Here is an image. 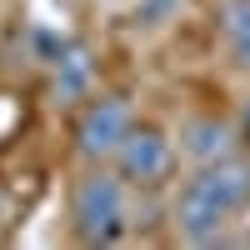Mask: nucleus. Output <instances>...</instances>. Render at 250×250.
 Returning a JSON list of instances; mask_svg holds the SVG:
<instances>
[{
	"label": "nucleus",
	"instance_id": "nucleus-1",
	"mask_svg": "<svg viewBox=\"0 0 250 250\" xmlns=\"http://www.w3.org/2000/svg\"><path fill=\"white\" fill-rule=\"evenodd\" d=\"M245 205H250V160L225 155L210 165H195V175L175 195V230L190 245H220L225 225Z\"/></svg>",
	"mask_w": 250,
	"mask_h": 250
},
{
	"label": "nucleus",
	"instance_id": "nucleus-2",
	"mask_svg": "<svg viewBox=\"0 0 250 250\" xmlns=\"http://www.w3.org/2000/svg\"><path fill=\"white\" fill-rule=\"evenodd\" d=\"M125 220H130V205H125V175L105 170V160L85 170L75 180L70 195V225L85 245H120L125 240Z\"/></svg>",
	"mask_w": 250,
	"mask_h": 250
},
{
	"label": "nucleus",
	"instance_id": "nucleus-3",
	"mask_svg": "<svg viewBox=\"0 0 250 250\" xmlns=\"http://www.w3.org/2000/svg\"><path fill=\"white\" fill-rule=\"evenodd\" d=\"M125 135H130V105L120 95H90L75 120V150L85 160H115Z\"/></svg>",
	"mask_w": 250,
	"mask_h": 250
},
{
	"label": "nucleus",
	"instance_id": "nucleus-4",
	"mask_svg": "<svg viewBox=\"0 0 250 250\" xmlns=\"http://www.w3.org/2000/svg\"><path fill=\"white\" fill-rule=\"evenodd\" d=\"M175 165V145L165 140L155 125H130V135L115 150V170L130 185H160Z\"/></svg>",
	"mask_w": 250,
	"mask_h": 250
},
{
	"label": "nucleus",
	"instance_id": "nucleus-5",
	"mask_svg": "<svg viewBox=\"0 0 250 250\" xmlns=\"http://www.w3.org/2000/svg\"><path fill=\"white\" fill-rule=\"evenodd\" d=\"M235 145V130L215 115H190L180 125V155L195 160V165H210V160H225Z\"/></svg>",
	"mask_w": 250,
	"mask_h": 250
},
{
	"label": "nucleus",
	"instance_id": "nucleus-6",
	"mask_svg": "<svg viewBox=\"0 0 250 250\" xmlns=\"http://www.w3.org/2000/svg\"><path fill=\"white\" fill-rule=\"evenodd\" d=\"M90 85H95V65H90V55L80 50V45H65L55 55V105H80V100H90Z\"/></svg>",
	"mask_w": 250,
	"mask_h": 250
},
{
	"label": "nucleus",
	"instance_id": "nucleus-7",
	"mask_svg": "<svg viewBox=\"0 0 250 250\" xmlns=\"http://www.w3.org/2000/svg\"><path fill=\"white\" fill-rule=\"evenodd\" d=\"M220 40L235 70H250V0H225L220 5Z\"/></svg>",
	"mask_w": 250,
	"mask_h": 250
},
{
	"label": "nucleus",
	"instance_id": "nucleus-8",
	"mask_svg": "<svg viewBox=\"0 0 250 250\" xmlns=\"http://www.w3.org/2000/svg\"><path fill=\"white\" fill-rule=\"evenodd\" d=\"M170 10H175V0H145V5L135 10V25H160Z\"/></svg>",
	"mask_w": 250,
	"mask_h": 250
},
{
	"label": "nucleus",
	"instance_id": "nucleus-9",
	"mask_svg": "<svg viewBox=\"0 0 250 250\" xmlns=\"http://www.w3.org/2000/svg\"><path fill=\"white\" fill-rule=\"evenodd\" d=\"M240 130H245V140H250V100H245V120H240Z\"/></svg>",
	"mask_w": 250,
	"mask_h": 250
}]
</instances>
